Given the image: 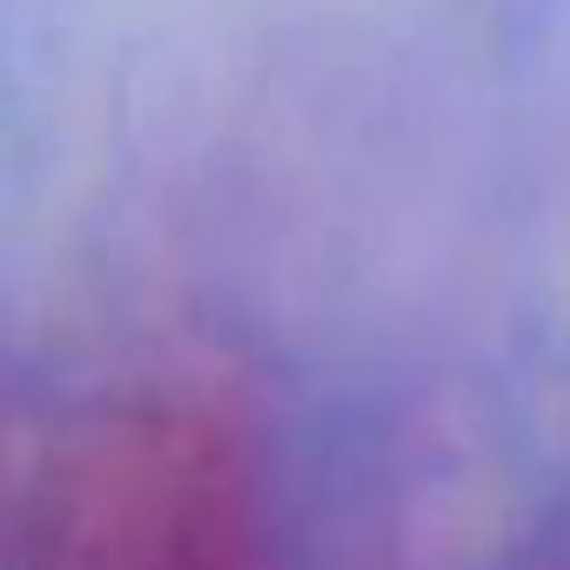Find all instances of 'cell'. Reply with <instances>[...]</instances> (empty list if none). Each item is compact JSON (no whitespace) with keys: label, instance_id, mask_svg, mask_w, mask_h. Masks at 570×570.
<instances>
[{"label":"cell","instance_id":"1","mask_svg":"<svg viewBox=\"0 0 570 570\" xmlns=\"http://www.w3.org/2000/svg\"><path fill=\"white\" fill-rule=\"evenodd\" d=\"M21 570H262L242 430L195 396L101 410L35 497Z\"/></svg>","mask_w":570,"mask_h":570}]
</instances>
